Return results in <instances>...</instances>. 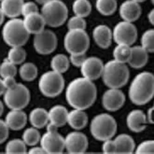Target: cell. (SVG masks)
Listing matches in <instances>:
<instances>
[{
	"mask_svg": "<svg viewBox=\"0 0 154 154\" xmlns=\"http://www.w3.org/2000/svg\"><path fill=\"white\" fill-rule=\"evenodd\" d=\"M17 74V67L16 65L11 63L10 60L7 58L0 64V77L1 79L7 78V77H15Z\"/></svg>",
	"mask_w": 154,
	"mask_h": 154,
	"instance_id": "36",
	"label": "cell"
},
{
	"mask_svg": "<svg viewBox=\"0 0 154 154\" xmlns=\"http://www.w3.org/2000/svg\"><path fill=\"white\" fill-rule=\"evenodd\" d=\"M29 122L33 127L42 129L49 123L48 111L42 107H35L29 114Z\"/></svg>",
	"mask_w": 154,
	"mask_h": 154,
	"instance_id": "26",
	"label": "cell"
},
{
	"mask_svg": "<svg viewBox=\"0 0 154 154\" xmlns=\"http://www.w3.org/2000/svg\"><path fill=\"white\" fill-rule=\"evenodd\" d=\"M8 134H10V128L5 121L0 120V144H3L7 141Z\"/></svg>",
	"mask_w": 154,
	"mask_h": 154,
	"instance_id": "41",
	"label": "cell"
},
{
	"mask_svg": "<svg viewBox=\"0 0 154 154\" xmlns=\"http://www.w3.org/2000/svg\"><path fill=\"white\" fill-rule=\"evenodd\" d=\"M41 15L51 27H59L67 21L68 8L62 0H50L42 5Z\"/></svg>",
	"mask_w": 154,
	"mask_h": 154,
	"instance_id": "6",
	"label": "cell"
},
{
	"mask_svg": "<svg viewBox=\"0 0 154 154\" xmlns=\"http://www.w3.org/2000/svg\"><path fill=\"white\" fill-rule=\"evenodd\" d=\"M146 114L140 109H134L129 112L126 117V124L130 131L140 133L146 129L147 126Z\"/></svg>",
	"mask_w": 154,
	"mask_h": 154,
	"instance_id": "17",
	"label": "cell"
},
{
	"mask_svg": "<svg viewBox=\"0 0 154 154\" xmlns=\"http://www.w3.org/2000/svg\"><path fill=\"white\" fill-rule=\"evenodd\" d=\"M116 145V153L118 154H132L134 152L135 143L134 138L129 134H121L114 139Z\"/></svg>",
	"mask_w": 154,
	"mask_h": 154,
	"instance_id": "24",
	"label": "cell"
},
{
	"mask_svg": "<svg viewBox=\"0 0 154 154\" xmlns=\"http://www.w3.org/2000/svg\"><path fill=\"white\" fill-rule=\"evenodd\" d=\"M2 79H3V83H4V86H5L6 90L13 87L17 83L15 77H7V78H4Z\"/></svg>",
	"mask_w": 154,
	"mask_h": 154,
	"instance_id": "43",
	"label": "cell"
},
{
	"mask_svg": "<svg viewBox=\"0 0 154 154\" xmlns=\"http://www.w3.org/2000/svg\"><path fill=\"white\" fill-rule=\"evenodd\" d=\"M40 138L41 135L38 129L33 127V126L25 129L23 134V140L26 144V146H35V145H38V143H39Z\"/></svg>",
	"mask_w": 154,
	"mask_h": 154,
	"instance_id": "34",
	"label": "cell"
},
{
	"mask_svg": "<svg viewBox=\"0 0 154 154\" xmlns=\"http://www.w3.org/2000/svg\"><path fill=\"white\" fill-rule=\"evenodd\" d=\"M67 28L68 30H85L86 29V21L84 18L79 16H73L71 17L67 22Z\"/></svg>",
	"mask_w": 154,
	"mask_h": 154,
	"instance_id": "37",
	"label": "cell"
},
{
	"mask_svg": "<svg viewBox=\"0 0 154 154\" xmlns=\"http://www.w3.org/2000/svg\"><path fill=\"white\" fill-rule=\"evenodd\" d=\"M3 112H4V105H3L2 101H0V117L2 116Z\"/></svg>",
	"mask_w": 154,
	"mask_h": 154,
	"instance_id": "49",
	"label": "cell"
},
{
	"mask_svg": "<svg viewBox=\"0 0 154 154\" xmlns=\"http://www.w3.org/2000/svg\"><path fill=\"white\" fill-rule=\"evenodd\" d=\"M125 100L126 97L120 89L108 88L102 96V106L106 110L114 112L121 109Z\"/></svg>",
	"mask_w": 154,
	"mask_h": 154,
	"instance_id": "14",
	"label": "cell"
},
{
	"mask_svg": "<svg viewBox=\"0 0 154 154\" xmlns=\"http://www.w3.org/2000/svg\"><path fill=\"white\" fill-rule=\"evenodd\" d=\"M19 75L24 81H33L38 78V69L33 63H23L19 68Z\"/></svg>",
	"mask_w": 154,
	"mask_h": 154,
	"instance_id": "28",
	"label": "cell"
},
{
	"mask_svg": "<svg viewBox=\"0 0 154 154\" xmlns=\"http://www.w3.org/2000/svg\"><path fill=\"white\" fill-rule=\"evenodd\" d=\"M35 2H37L38 4H40V5H44L45 3H47L48 1H50V0H35Z\"/></svg>",
	"mask_w": 154,
	"mask_h": 154,
	"instance_id": "50",
	"label": "cell"
},
{
	"mask_svg": "<svg viewBox=\"0 0 154 154\" xmlns=\"http://www.w3.org/2000/svg\"><path fill=\"white\" fill-rule=\"evenodd\" d=\"M88 115L83 109L73 108V110L68 111L67 123L71 128L79 131L85 128L88 124Z\"/></svg>",
	"mask_w": 154,
	"mask_h": 154,
	"instance_id": "23",
	"label": "cell"
},
{
	"mask_svg": "<svg viewBox=\"0 0 154 154\" xmlns=\"http://www.w3.org/2000/svg\"><path fill=\"white\" fill-rule=\"evenodd\" d=\"M5 152L7 154H24L27 152L26 144L23 139H12L7 143Z\"/></svg>",
	"mask_w": 154,
	"mask_h": 154,
	"instance_id": "31",
	"label": "cell"
},
{
	"mask_svg": "<svg viewBox=\"0 0 154 154\" xmlns=\"http://www.w3.org/2000/svg\"><path fill=\"white\" fill-rule=\"evenodd\" d=\"M72 11L76 16L85 18L92 12V4L89 0H75L72 4Z\"/></svg>",
	"mask_w": 154,
	"mask_h": 154,
	"instance_id": "30",
	"label": "cell"
},
{
	"mask_svg": "<svg viewBox=\"0 0 154 154\" xmlns=\"http://www.w3.org/2000/svg\"><path fill=\"white\" fill-rule=\"evenodd\" d=\"M137 38V29L133 23L120 22L112 31V39L117 44H124L132 46Z\"/></svg>",
	"mask_w": 154,
	"mask_h": 154,
	"instance_id": "11",
	"label": "cell"
},
{
	"mask_svg": "<svg viewBox=\"0 0 154 154\" xmlns=\"http://www.w3.org/2000/svg\"><path fill=\"white\" fill-rule=\"evenodd\" d=\"M57 130V127L48 123L47 132L40 138V146L46 153L59 154L65 150V137H63Z\"/></svg>",
	"mask_w": 154,
	"mask_h": 154,
	"instance_id": "10",
	"label": "cell"
},
{
	"mask_svg": "<svg viewBox=\"0 0 154 154\" xmlns=\"http://www.w3.org/2000/svg\"><path fill=\"white\" fill-rule=\"evenodd\" d=\"M104 69V63L97 57H86L80 66V72L82 77L90 80H96L101 78Z\"/></svg>",
	"mask_w": 154,
	"mask_h": 154,
	"instance_id": "15",
	"label": "cell"
},
{
	"mask_svg": "<svg viewBox=\"0 0 154 154\" xmlns=\"http://www.w3.org/2000/svg\"><path fill=\"white\" fill-rule=\"evenodd\" d=\"M27 152H28L29 154H45L46 153L41 146L38 147V146H37V145H35V146H33Z\"/></svg>",
	"mask_w": 154,
	"mask_h": 154,
	"instance_id": "44",
	"label": "cell"
},
{
	"mask_svg": "<svg viewBox=\"0 0 154 154\" xmlns=\"http://www.w3.org/2000/svg\"><path fill=\"white\" fill-rule=\"evenodd\" d=\"M24 0H2L0 2V8L5 14L10 19L18 18L22 15V8Z\"/></svg>",
	"mask_w": 154,
	"mask_h": 154,
	"instance_id": "25",
	"label": "cell"
},
{
	"mask_svg": "<svg viewBox=\"0 0 154 154\" xmlns=\"http://www.w3.org/2000/svg\"><path fill=\"white\" fill-rule=\"evenodd\" d=\"M128 95L134 105L144 106L148 104L154 95L153 74L147 71L137 74L130 84Z\"/></svg>",
	"mask_w": 154,
	"mask_h": 154,
	"instance_id": "2",
	"label": "cell"
},
{
	"mask_svg": "<svg viewBox=\"0 0 154 154\" xmlns=\"http://www.w3.org/2000/svg\"><path fill=\"white\" fill-rule=\"evenodd\" d=\"M131 55V46L124 44H117L113 51L114 60L127 64Z\"/></svg>",
	"mask_w": 154,
	"mask_h": 154,
	"instance_id": "32",
	"label": "cell"
},
{
	"mask_svg": "<svg viewBox=\"0 0 154 154\" xmlns=\"http://www.w3.org/2000/svg\"><path fill=\"white\" fill-rule=\"evenodd\" d=\"M134 152L137 154H153L154 153V141L153 140L143 141L134 149Z\"/></svg>",
	"mask_w": 154,
	"mask_h": 154,
	"instance_id": "38",
	"label": "cell"
},
{
	"mask_svg": "<svg viewBox=\"0 0 154 154\" xmlns=\"http://www.w3.org/2000/svg\"><path fill=\"white\" fill-rule=\"evenodd\" d=\"M86 56L85 54H70L69 62L76 67H80L84 62Z\"/></svg>",
	"mask_w": 154,
	"mask_h": 154,
	"instance_id": "42",
	"label": "cell"
},
{
	"mask_svg": "<svg viewBox=\"0 0 154 154\" xmlns=\"http://www.w3.org/2000/svg\"><path fill=\"white\" fill-rule=\"evenodd\" d=\"M130 77L129 68L124 63L116 60L108 61L104 65L102 79L104 84L108 88L121 89L127 84Z\"/></svg>",
	"mask_w": 154,
	"mask_h": 154,
	"instance_id": "3",
	"label": "cell"
},
{
	"mask_svg": "<svg viewBox=\"0 0 154 154\" xmlns=\"http://www.w3.org/2000/svg\"><path fill=\"white\" fill-rule=\"evenodd\" d=\"M49 123L54 125L57 128H61L67 123L68 110L64 106L56 105L52 106L48 111Z\"/></svg>",
	"mask_w": 154,
	"mask_h": 154,
	"instance_id": "22",
	"label": "cell"
},
{
	"mask_svg": "<svg viewBox=\"0 0 154 154\" xmlns=\"http://www.w3.org/2000/svg\"><path fill=\"white\" fill-rule=\"evenodd\" d=\"M149 52L141 46H131V55L127 64L134 68L140 69L148 64Z\"/></svg>",
	"mask_w": 154,
	"mask_h": 154,
	"instance_id": "21",
	"label": "cell"
},
{
	"mask_svg": "<svg viewBox=\"0 0 154 154\" xmlns=\"http://www.w3.org/2000/svg\"><path fill=\"white\" fill-rule=\"evenodd\" d=\"M5 122L10 130L19 131L25 127L27 116L23 109H11L5 118Z\"/></svg>",
	"mask_w": 154,
	"mask_h": 154,
	"instance_id": "19",
	"label": "cell"
},
{
	"mask_svg": "<svg viewBox=\"0 0 154 154\" xmlns=\"http://www.w3.org/2000/svg\"><path fill=\"white\" fill-rule=\"evenodd\" d=\"M4 19H5V14L3 13L1 8H0V26H1L4 23Z\"/></svg>",
	"mask_w": 154,
	"mask_h": 154,
	"instance_id": "48",
	"label": "cell"
},
{
	"mask_svg": "<svg viewBox=\"0 0 154 154\" xmlns=\"http://www.w3.org/2000/svg\"><path fill=\"white\" fill-rule=\"evenodd\" d=\"M1 1H2V0H0V2H1Z\"/></svg>",
	"mask_w": 154,
	"mask_h": 154,
	"instance_id": "53",
	"label": "cell"
},
{
	"mask_svg": "<svg viewBox=\"0 0 154 154\" xmlns=\"http://www.w3.org/2000/svg\"><path fill=\"white\" fill-rule=\"evenodd\" d=\"M150 1H151V3L153 4V2H154V0H150Z\"/></svg>",
	"mask_w": 154,
	"mask_h": 154,
	"instance_id": "52",
	"label": "cell"
},
{
	"mask_svg": "<svg viewBox=\"0 0 154 154\" xmlns=\"http://www.w3.org/2000/svg\"><path fill=\"white\" fill-rule=\"evenodd\" d=\"M35 12H38V5L35 2L27 1L23 3V8H22V15L23 17L29 14H32V13H35Z\"/></svg>",
	"mask_w": 154,
	"mask_h": 154,
	"instance_id": "39",
	"label": "cell"
},
{
	"mask_svg": "<svg viewBox=\"0 0 154 154\" xmlns=\"http://www.w3.org/2000/svg\"><path fill=\"white\" fill-rule=\"evenodd\" d=\"M142 8L139 3L133 0H126L120 7V15L125 22L134 23L140 17Z\"/></svg>",
	"mask_w": 154,
	"mask_h": 154,
	"instance_id": "16",
	"label": "cell"
},
{
	"mask_svg": "<svg viewBox=\"0 0 154 154\" xmlns=\"http://www.w3.org/2000/svg\"><path fill=\"white\" fill-rule=\"evenodd\" d=\"M103 145H102V151L103 153L106 154H114L116 153V145L114 140H112V138L110 139H106L105 141H103Z\"/></svg>",
	"mask_w": 154,
	"mask_h": 154,
	"instance_id": "40",
	"label": "cell"
},
{
	"mask_svg": "<svg viewBox=\"0 0 154 154\" xmlns=\"http://www.w3.org/2000/svg\"><path fill=\"white\" fill-rule=\"evenodd\" d=\"M88 137L79 131L71 132L65 137V149L70 154H82L88 149Z\"/></svg>",
	"mask_w": 154,
	"mask_h": 154,
	"instance_id": "13",
	"label": "cell"
},
{
	"mask_svg": "<svg viewBox=\"0 0 154 154\" xmlns=\"http://www.w3.org/2000/svg\"><path fill=\"white\" fill-rule=\"evenodd\" d=\"M38 89L44 96L49 98L56 97L65 89L64 77L53 70L45 72L38 80Z\"/></svg>",
	"mask_w": 154,
	"mask_h": 154,
	"instance_id": "7",
	"label": "cell"
},
{
	"mask_svg": "<svg viewBox=\"0 0 154 154\" xmlns=\"http://www.w3.org/2000/svg\"><path fill=\"white\" fill-rule=\"evenodd\" d=\"M117 0H96L97 11L103 16H110L117 10Z\"/></svg>",
	"mask_w": 154,
	"mask_h": 154,
	"instance_id": "29",
	"label": "cell"
},
{
	"mask_svg": "<svg viewBox=\"0 0 154 154\" xmlns=\"http://www.w3.org/2000/svg\"><path fill=\"white\" fill-rule=\"evenodd\" d=\"M90 132L96 140L105 141L110 139L117 133L116 120L107 113L98 114L91 122Z\"/></svg>",
	"mask_w": 154,
	"mask_h": 154,
	"instance_id": "5",
	"label": "cell"
},
{
	"mask_svg": "<svg viewBox=\"0 0 154 154\" xmlns=\"http://www.w3.org/2000/svg\"><path fill=\"white\" fill-rule=\"evenodd\" d=\"M97 97V88L93 80L78 78L70 81L66 90V100L68 105L78 109H88Z\"/></svg>",
	"mask_w": 154,
	"mask_h": 154,
	"instance_id": "1",
	"label": "cell"
},
{
	"mask_svg": "<svg viewBox=\"0 0 154 154\" xmlns=\"http://www.w3.org/2000/svg\"><path fill=\"white\" fill-rule=\"evenodd\" d=\"M153 110H154V107L151 106L148 109V112L146 114V119H147V122L148 123H150L152 124L154 122H153Z\"/></svg>",
	"mask_w": 154,
	"mask_h": 154,
	"instance_id": "45",
	"label": "cell"
},
{
	"mask_svg": "<svg viewBox=\"0 0 154 154\" xmlns=\"http://www.w3.org/2000/svg\"><path fill=\"white\" fill-rule=\"evenodd\" d=\"M141 47L144 48L149 53L154 51V30L149 29L145 31L141 38Z\"/></svg>",
	"mask_w": 154,
	"mask_h": 154,
	"instance_id": "35",
	"label": "cell"
},
{
	"mask_svg": "<svg viewBox=\"0 0 154 154\" xmlns=\"http://www.w3.org/2000/svg\"><path fill=\"white\" fill-rule=\"evenodd\" d=\"M3 96L4 103L10 109H23L31 99L30 91L22 83H16L13 87L7 89Z\"/></svg>",
	"mask_w": 154,
	"mask_h": 154,
	"instance_id": "8",
	"label": "cell"
},
{
	"mask_svg": "<svg viewBox=\"0 0 154 154\" xmlns=\"http://www.w3.org/2000/svg\"><path fill=\"white\" fill-rule=\"evenodd\" d=\"M5 91H6V88H5L4 83H3V79L0 78V95H3Z\"/></svg>",
	"mask_w": 154,
	"mask_h": 154,
	"instance_id": "47",
	"label": "cell"
},
{
	"mask_svg": "<svg viewBox=\"0 0 154 154\" xmlns=\"http://www.w3.org/2000/svg\"><path fill=\"white\" fill-rule=\"evenodd\" d=\"M69 66H70L69 58L66 54H63V53L54 55L51 61V70L58 72L60 74L66 73L69 68Z\"/></svg>",
	"mask_w": 154,
	"mask_h": 154,
	"instance_id": "27",
	"label": "cell"
},
{
	"mask_svg": "<svg viewBox=\"0 0 154 154\" xmlns=\"http://www.w3.org/2000/svg\"><path fill=\"white\" fill-rule=\"evenodd\" d=\"M133 1H134V2H137V3H143V2H145L146 0H133Z\"/></svg>",
	"mask_w": 154,
	"mask_h": 154,
	"instance_id": "51",
	"label": "cell"
},
{
	"mask_svg": "<svg viewBox=\"0 0 154 154\" xmlns=\"http://www.w3.org/2000/svg\"><path fill=\"white\" fill-rule=\"evenodd\" d=\"M23 21L25 29L30 35H35L40 33L45 29V25H46L43 16L39 12H35L24 16Z\"/></svg>",
	"mask_w": 154,
	"mask_h": 154,
	"instance_id": "20",
	"label": "cell"
},
{
	"mask_svg": "<svg viewBox=\"0 0 154 154\" xmlns=\"http://www.w3.org/2000/svg\"><path fill=\"white\" fill-rule=\"evenodd\" d=\"M93 38L99 48L107 49L112 42V31L105 24L97 25L93 31Z\"/></svg>",
	"mask_w": 154,
	"mask_h": 154,
	"instance_id": "18",
	"label": "cell"
},
{
	"mask_svg": "<svg viewBox=\"0 0 154 154\" xmlns=\"http://www.w3.org/2000/svg\"><path fill=\"white\" fill-rule=\"evenodd\" d=\"M8 60H10L14 65H22L26 59V51L23 46L11 47L8 52Z\"/></svg>",
	"mask_w": 154,
	"mask_h": 154,
	"instance_id": "33",
	"label": "cell"
},
{
	"mask_svg": "<svg viewBox=\"0 0 154 154\" xmlns=\"http://www.w3.org/2000/svg\"><path fill=\"white\" fill-rule=\"evenodd\" d=\"M3 40L10 47L23 46L28 41L30 34L25 29L23 21L13 18L8 21L2 29Z\"/></svg>",
	"mask_w": 154,
	"mask_h": 154,
	"instance_id": "4",
	"label": "cell"
},
{
	"mask_svg": "<svg viewBox=\"0 0 154 154\" xmlns=\"http://www.w3.org/2000/svg\"><path fill=\"white\" fill-rule=\"evenodd\" d=\"M57 37L51 30L44 29L35 35L33 45L35 51L41 55H48L55 51L57 47Z\"/></svg>",
	"mask_w": 154,
	"mask_h": 154,
	"instance_id": "12",
	"label": "cell"
},
{
	"mask_svg": "<svg viewBox=\"0 0 154 154\" xmlns=\"http://www.w3.org/2000/svg\"><path fill=\"white\" fill-rule=\"evenodd\" d=\"M148 20L150 23V24H153L154 23V10H151L148 13Z\"/></svg>",
	"mask_w": 154,
	"mask_h": 154,
	"instance_id": "46",
	"label": "cell"
},
{
	"mask_svg": "<svg viewBox=\"0 0 154 154\" xmlns=\"http://www.w3.org/2000/svg\"><path fill=\"white\" fill-rule=\"evenodd\" d=\"M64 46L69 54H85L90 48V38L85 30H68L64 38Z\"/></svg>",
	"mask_w": 154,
	"mask_h": 154,
	"instance_id": "9",
	"label": "cell"
}]
</instances>
